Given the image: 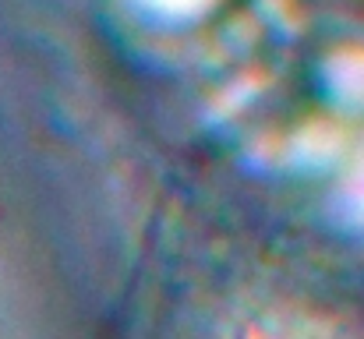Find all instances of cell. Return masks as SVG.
<instances>
[{"label":"cell","mask_w":364,"mask_h":339,"mask_svg":"<svg viewBox=\"0 0 364 339\" xmlns=\"http://www.w3.org/2000/svg\"><path fill=\"white\" fill-rule=\"evenodd\" d=\"M329 85L340 99L364 103V53H336L329 64Z\"/></svg>","instance_id":"1"},{"label":"cell","mask_w":364,"mask_h":339,"mask_svg":"<svg viewBox=\"0 0 364 339\" xmlns=\"http://www.w3.org/2000/svg\"><path fill=\"white\" fill-rule=\"evenodd\" d=\"M145 14H152L156 21H170V25H188L198 21L202 14H209L216 7V0H134Z\"/></svg>","instance_id":"2"},{"label":"cell","mask_w":364,"mask_h":339,"mask_svg":"<svg viewBox=\"0 0 364 339\" xmlns=\"http://www.w3.org/2000/svg\"><path fill=\"white\" fill-rule=\"evenodd\" d=\"M347 209H350V216L358 220V223H364V163L350 173V181H347Z\"/></svg>","instance_id":"3"}]
</instances>
